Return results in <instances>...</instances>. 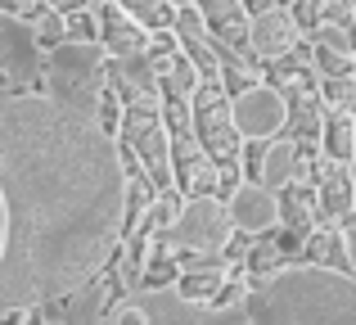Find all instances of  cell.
Returning a JSON list of instances; mask_svg holds the SVG:
<instances>
[{"instance_id": "cell-1", "label": "cell", "mask_w": 356, "mask_h": 325, "mask_svg": "<svg viewBox=\"0 0 356 325\" xmlns=\"http://www.w3.org/2000/svg\"><path fill=\"white\" fill-rule=\"evenodd\" d=\"M284 122H289V100L280 95L275 86L248 81V86H239V95L230 100V127H235V136L266 141V136H275Z\"/></svg>"}, {"instance_id": "cell-2", "label": "cell", "mask_w": 356, "mask_h": 325, "mask_svg": "<svg viewBox=\"0 0 356 325\" xmlns=\"http://www.w3.org/2000/svg\"><path fill=\"white\" fill-rule=\"evenodd\" d=\"M302 27L293 23V9L284 5H266L257 14H248V50L261 54V59H284L298 45Z\"/></svg>"}, {"instance_id": "cell-3", "label": "cell", "mask_w": 356, "mask_h": 325, "mask_svg": "<svg viewBox=\"0 0 356 325\" xmlns=\"http://www.w3.org/2000/svg\"><path fill=\"white\" fill-rule=\"evenodd\" d=\"M194 122L199 136L208 145V154H235V127H230V100L221 95V77L217 81H199L194 90Z\"/></svg>"}, {"instance_id": "cell-4", "label": "cell", "mask_w": 356, "mask_h": 325, "mask_svg": "<svg viewBox=\"0 0 356 325\" xmlns=\"http://www.w3.org/2000/svg\"><path fill=\"white\" fill-rule=\"evenodd\" d=\"M176 235H181L185 244L212 253V248H221V244H226V235H230V212L221 208L217 199H208V194H203V199H194L190 208H185Z\"/></svg>"}, {"instance_id": "cell-5", "label": "cell", "mask_w": 356, "mask_h": 325, "mask_svg": "<svg viewBox=\"0 0 356 325\" xmlns=\"http://www.w3.org/2000/svg\"><path fill=\"white\" fill-rule=\"evenodd\" d=\"M208 36H221L235 54H248V9L243 0H194Z\"/></svg>"}, {"instance_id": "cell-6", "label": "cell", "mask_w": 356, "mask_h": 325, "mask_svg": "<svg viewBox=\"0 0 356 325\" xmlns=\"http://www.w3.org/2000/svg\"><path fill=\"white\" fill-rule=\"evenodd\" d=\"M99 18V41L113 59H131V54H149V32L140 23H131L118 5H99L95 9Z\"/></svg>"}, {"instance_id": "cell-7", "label": "cell", "mask_w": 356, "mask_h": 325, "mask_svg": "<svg viewBox=\"0 0 356 325\" xmlns=\"http://www.w3.org/2000/svg\"><path fill=\"white\" fill-rule=\"evenodd\" d=\"M230 221L243 230H261V226H270V221L280 217V203H275V194H270V185H239L235 190V199H230Z\"/></svg>"}, {"instance_id": "cell-8", "label": "cell", "mask_w": 356, "mask_h": 325, "mask_svg": "<svg viewBox=\"0 0 356 325\" xmlns=\"http://www.w3.org/2000/svg\"><path fill=\"white\" fill-rule=\"evenodd\" d=\"M113 5L131 18V23L145 27V32H167V27L176 23V9L167 5V0H113Z\"/></svg>"}, {"instance_id": "cell-9", "label": "cell", "mask_w": 356, "mask_h": 325, "mask_svg": "<svg viewBox=\"0 0 356 325\" xmlns=\"http://www.w3.org/2000/svg\"><path fill=\"white\" fill-rule=\"evenodd\" d=\"M325 150H330V159H348L356 150V122H352L348 109L330 113V122H325Z\"/></svg>"}, {"instance_id": "cell-10", "label": "cell", "mask_w": 356, "mask_h": 325, "mask_svg": "<svg viewBox=\"0 0 356 325\" xmlns=\"http://www.w3.org/2000/svg\"><path fill=\"white\" fill-rule=\"evenodd\" d=\"M316 50H330V54H339V59H356V36L348 32L343 23H316Z\"/></svg>"}, {"instance_id": "cell-11", "label": "cell", "mask_w": 356, "mask_h": 325, "mask_svg": "<svg viewBox=\"0 0 356 325\" xmlns=\"http://www.w3.org/2000/svg\"><path fill=\"white\" fill-rule=\"evenodd\" d=\"M293 159H298V150L289 141L270 145V159H266V167H261V181L266 185H284L289 176H293Z\"/></svg>"}, {"instance_id": "cell-12", "label": "cell", "mask_w": 356, "mask_h": 325, "mask_svg": "<svg viewBox=\"0 0 356 325\" xmlns=\"http://www.w3.org/2000/svg\"><path fill=\"white\" fill-rule=\"evenodd\" d=\"M321 194H325V208L330 212H348L352 208V181L343 167H334L330 181H321Z\"/></svg>"}, {"instance_id": "cell-13", "label": "cell", "mask_w": 356, "mask_h": 325, "mask_svg": "<svg viewBox=\"0 0 356 325\" xmlns=\"http://www.w3.org/2000/svg\"><path fill=\"white\" fill-rule=\"evenodd\" d=\"M118 325H149V312H145V308H122Z\"/></svg>"}, {"instance_id": "cell-14", "label": "cell", "mask_w": 356, "mask_h": 325, "mask_svg": "<svg viewBox=\"0 0 356 325\" xmlns=\"http://www.w3.org/2000/svg\"><path fill=\"white\" fill-rule=\"evenodd\" d=\"M270 0H243V9H252V14H257V9H266Z\"/></svg>"}, {"instance_id": "cell-15", "label": "cell", "mask_w": 356, "mask_h": 325, "mask_svg": "<svg viewBox=\"0 0 356 325\" xmlns=\"http://www.w3.org/2000/svg\"><path fill=\"white\" fill-rule=\"evenodd\" d=\"M167 5H172V9H185V5H194V0H167Z\"/></svg>"}, {"instance_id": "cell-16", "label": "cell", "mask_w": 356, "mask_h": 325, "mask_svg": "<svg viewBox=\"0 0 356 325\" xmlns=\"http://www.w3.org/2000/svg\"><path fill=\"white\" fill-rule=\"evenodd\" d=\"M275 5H284V9H289V5H298V0H275Z\"/></svg>"}, {"instance_id": "cell-17", "label": "cell", "mask_w": 356, "mask_h": 325, "mask_svg": "<svg viewBox=\"0 0 356 325\" xmlns=\"http://www.w3.org/2000/svg\"><path fill=\"white\" fill-rule=\"evenodd\" d=\"M352 122H356V109H352Z\"/></svg>"}]
</instances>
